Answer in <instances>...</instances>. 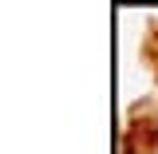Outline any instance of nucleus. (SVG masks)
<instances>
[{"instance_id":"1","label":"nucleus","mask_w":158,"mask_h":154,"mask_svg":"<svg viewBox=\"0 0 158 154\" xmlns=\"http://www.w3.org/2000/svg\"><path fill=\"white\" fill-rule=\"evenodd\" d=\"M146 154H158V138H154V131H150V123H146Z\"/></svg>"},{"instance_id":"2","label":"nucleus","mask_w":158,"mask_h":154,"mask_svg":"<svg viewBox=\"0 0 158 154\" xmlns=\"http://www.w3.org/2000/svg\"><path fill=\"white\" fill-rule=\"evenodd\" d=\"M150 131H154V138H158V111L150 115Z\"/></svg>"}]
</instances>
